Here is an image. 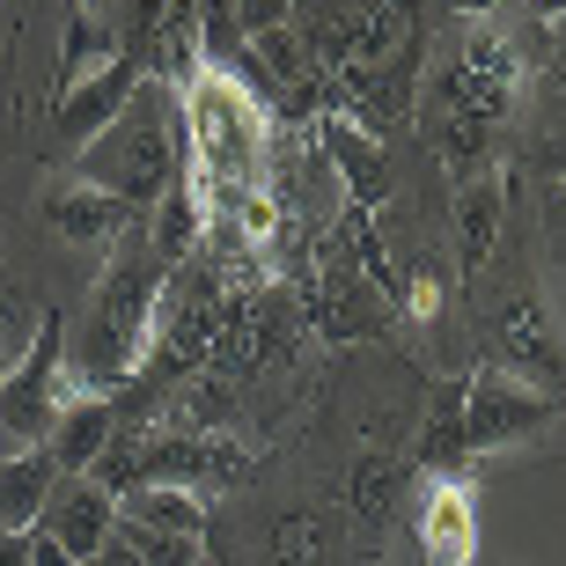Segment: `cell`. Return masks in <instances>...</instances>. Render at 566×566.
<instances>
[{"label": "cell", "mask_w": 566, "mask_h": 566, "mask_svg": "<svg viewBox=\"0 0 566 566\" xmlns=\"http://www.w3.org/2000/svg\"><path fill=\"white\" fill-rule=\"evenodd\" d=\"M163 294H169V265L147 251V243H133V235H126L118 258H111V273L96 280V294H88L82 332L66 338V360H74V382H82V390L118 398V382L140 376L147 346H155Z\"/></svg>", "instance_id": "obj_1"}, {"label": "cell", "mask_w": 566, "mask_h": 566, "mask_svg": "<svg viewBox=\"0 0 566 566\" xmlns=\"http://www.w3.org/2000/svg\"><path fill=\"white\" fill-rule=\"evenodd\" d=\"M177 111H185V169L199 177L207 207L251 191L265 177V155H273V111L258 104L243 82H229L221 66H191L177 82Z\"/></svg>", "instance_id": "obj_2"}, {"label": "cell", "mask_w": 566, "mask_h": 566, "mask_svg": "<svg viewBox=\"0 0 566 566\" xmlns=\"http://www.w3.org/2000/svg\"><path fill=\"white\" fill-rule=\"evenodd\" d=\"M74 177L118 191L133 213H147L177 177H185V111L169 82H140V96L126 104L118 126H104L96 140L74 155Z\"/></svg>", "instance_id": "obj_3"}, {"label": "cell", "mask_w": 566, "mask_h": 566, "mask_svg": "<svg viewBox=\"0 0 566 566\" xmlns=\"http://www.w3.org/2000/svg\"><path fill=\"white\" fill-rule=\"evenodd\" d=\"M74 398H82V382H74V360H66V316L38 310L22 354L0 368V434L15 449H44Z\"/></svg>", "instance_id": "obj_4"}, {"label": "cell", "mask_w": 566, "mask_h": 566, "mask_svg": "<svg viewBox=\"0 0 566 566\" xmlns=\"http://www.w3.org/2000/svg\"><path fill=\"white\" fill-rule=\"evenodd\" d=\"M559 412H566L559 398H545L537 382H523L493 354L463 368V441H471V457H493V449H515V441L545 434Z\"/></svg>", "instance_id": "obj_5"}, {"label": "cell", "mask_w": 566, "mask_h": 566, "mask_svg": "<svg viewBox=\"0 0 566 566\" xmlns=\"http://www.w3.org/2000/svg\"><path fill=\"white\" fill-rule=\"evenodd\" d=\"M390 316L398 310L360 280V265L346 258V243H324V251L310 258V280H302V324H310V332L354 346V338L390 332Z\"/></svg>", "instance_id": "obj_6"}, {"label": "cell", "mask_w": 566, "mask_h": 566, "mask_svg": "<svg viewBox=\"0 0 566 566\" xmlns=\"http://www.w3.org/2000/svg\"><path fill=\"white\" fill-rule=\"evenodd\" d=\"M493 360H507L523 382H537L545 398L566 405V332H559V316H552V302L537 287H515L501 302V316H493Z\"/></svg>", "instance_id": "obj_7"}, {"label": "cell", "mask_w": 566, "mask_h": 566, "mask_svg": "<svg viewBox=\"0 0 566 566\" xmlns=\"http://www.w3.org/2000/svg\"><path fill=\"white\" fill-rule=\"evenodd\" d=\"M140 82H147V60L118 44L96 74H82L66 96H52V133H60L66 147H88L104 126H118V118H126V104L140 96Z\"/></svg>", "instance_id": "obj_8"}, {"label": "cell", "mask_w": 566, "mask_h": 566, "mask_svg": "<svg viewBox=\"0 0 566 566\" xmlns=\"http://www.w3.org/2000/svg\"><path fill=\"white\" fill-rule=\"evenodd\" d=\"M38 213H44V229L60 235V243H74V251H118V243L133 235V221H140L118 191L88 185V177H60V185H44L38 191Z\"/></svg>", "instance_id": "obj_9"}, {"label": "cell", "mask_w": 566, "mask_h": 566, "mask_svg": "<svg viewBox=\"0 0 566 566\" xmlns=\"http://www.w3.org/2000/svg\"><path fill=\"white\" fill-rule=\"evenodd\" d=\"M507 199H515V155H493V163L471 177V185L449 191V213H457V273L479 280L501 251L507 229Z\"/></svg>", "instance_id": "obj_10"}, {"label": "cell", "mask_w": 566, "mask_h": 566, "mask_svg": "<svg viewBox=\"0 0 566 566\" xmlns=\"http://www.w3.org/2000/svg\"><path fill=\"white\" fill-rule=\"evenodd\" d=\"M412 545H420L427 566H471L479 559V493H471V479H420Z\"/></svg>", "instance_id": "obj_11"}, {"label": "cell", "mask_w": 566, "mask_h": 566, "mask_svg": "<svg viewBox=\"0 0 566 566\" xmlns=\"http://www.w3.org/2000/svg\"><path fill=\"white\" fill-rule=\"evenodd\" d=\"M316 147H324V163H332V177L346 185V207H390V191H398V169H390V155H382L376 133H360L354 118H338V111H324L316 118Z\"/></svg>", "instance_id": "obj_12"}, {"label": "cell", "mask_w": 566, "mask_h": 566, "mask_svg": "<svg viewBox=\"0 0 566 566\" xmlns=\"http://www.w3.org/2000/svg\"><path fill=\"white\" fill-rule=\"evenodd\" d=\"M44 537L52 545H66V559L88 566L96 552L111 545V530H118V501H111L96 479H60L52 485V501H44Z\"/></svg>", "instance_id": "obj_13"}, {"label": "cell", "mask_w": 566, "mask_h": 566, "mask_svg": "<svg viewBox=\"0 0 566 566\" xmlns=\"http://www.w3.org/2000/svg\"><path fill=\"white\" fill-rule=\"evenodd\" d=\"M412 457L405 449H390V420H376L368 427V449L354 457V523H360V537H376L390 515H398V501L412 493Z\"/></svg>", "instance_id": "obj_14"}, {"label": "cell", "mask_w": 566, "mask_h": 566, "mask_svg": "<svg viewBox=\"0 0 566 566\" xmlns=\"http://www.w3.org/2000/svg\"><path fill=\"white\" fill-rule=\"evenodd\" d=\"M471 441H463V376L434 382V398L420 412V434H412V471L420 479H471Z\"/></svg>", "instance_id": "obj_15"}, {"label": "cell", "mask_w": 566, "mask_h": 566, "mask_svg": "<svg viewBox=\"0 0 566 566\" xmlns=\"http://www.w3.org/2000/svg\"><path fill=\"white\" fill-rule=\"evenodd\" d=\"M111 434H118V398L82 390V398L60 412V427H52V441H44V457L60 463V479H88L96 457L111 449Z\"/></svg>", "instance_id": "obj_16"}, {"label": "cell", "mask_w": 566, "mask_h": 566, "mask_svg": "<svg viewBox=\"0 0 566 566\" xmlns=\"http://www.w3.org/2000/svg\"><path fill=\"white\" fill-rule=\"evenodd\" d=\"M207 229H213V207H207V191H199V177H177V185L147 207V251L163 258V265H185L199 243H207Z\"/></svg>", "instance_id": "obj_17"}, {"label": "cell", "mask_w": 566, "mask_h": 566, "mask_svg": "<svg viewBox=\"0 0 566 566\" xmlns=\"http://www.w3.org/2000/svg\"><path fill=\"white\" fill-rule=\"evenodd\" d=\"M52 485H60V463L44 457V449L0 457V537H30V530H38Z\"/></svg>", "instance_id": "obj_18"}, {"label": "cell", "mask_w": 566, "mask_h": 566, "mask_svg": "<svg viewBox=\"0 0 566 566\" xmlns=\"http://www.w3.org/2000/svg\"><path fill=\"white\" fill-rule=\"evenodd\" d=\"M118 515H133L147 530H169V537H191V545L213 537V507H207L199 485H140V493L118 501Z\"/></svg>", "instance_id": "obj_19"}, {"label": "cell", "mask_w": 566, "mask_h": 566, "mask_svg": "<svg viewBox=\"0 0 566 566\" xmlns=\"http://www.w3.org/2000/svg\"><path fill=\"white\" fill-rule=\"evenodd\" d=\"M273 566H332V530L316 507H294L273 530Z\"/></svg>", "instance_id": "obj_20"}, {"label": "cell", "mask_w": 566, "mask_h": 566, "mask_svg": "<svg viewBox=\"0 0 566 566\" xmlns=\"http://www.w3.org/2000/svg\"><path fill=\"white\" fill-rule=\"evenodd\" d=\"M111 537L140 552V566H207V545L169 537V530H147V523H133V515H118V530H111Z\"/></svg>", "instance_id": "obj_21"}, {"label": "cell", "mask_w": 566, "mask_h": 566, "mask_svg": "<svg viewBox=\"0 0 566 566\" xmlns=\"http://www.w3.org/2000/svg\"><path fill=\"white\" fill-rule=\"evenodd\" d=\"M398 310L412 316V324H441V310H449V273H441V265H412Z\"/></svg>", "instance_id": "obj_22"}, {"label": "cell", "mask_w": 566, "mask_h": 566, "mask_svg": "<svg viewBox=\"0 0 566 566\" xmlns=\"http://www.w3.org/2000/svg\"><path fill=\"white\" fill-rule=\"evenodd\" d=\"M163 15H169V0H126V52L147 60V44H155V30H163Z\"/></svg>", "instance_id": "obj_23"}, {"label": "cell", "mask_w": 566, "mask_h": 566, "mask_svg": "<svg viewBox=\"0 0 566 566\" xmlns=\"http://www.w3.org/2000/svg\"><path fill=\"white\" fill-rule=\"evenodd\" d=\"M235 8V30H243V44L258 38V30H273V22H294V0H229Z\"/></svg>", "instance_id": "obj_24"}, {"label": "cell", "mask_w": 566, "mask_h": 566, "mask_svg": "<svg viewBox=\"0 0 566 566\" xmlns=\"http://www.w3.org/2000/svg\"><path fill=\"white\" fill-rule=\"evenodd\" d=\"M30 566H74V559H66V545H52L44 530H30Z\"/></svg>", "instance_id": "obj_25"}, {"label": "cell", "mask_w": 566, "mask_h": 566, "mask_svg": "<svg viewBox=\"0 0 566 566\" xmlns=\"http://www.w3.org/2000/svg\"><path fill=\"white\" fill-rule=\"evenodd\" d=\"M88 566H140V552H133V545H118V537H111V545L96 552V559H88Z\"/></svg>", "instance_id": "obj_26"}, {"label": "cell", "mask_w": 566, "mask_h": 566, "mask_svg": "<svg viewBox=\"0 0 566 566\" xmlns=\"http://www.w3.org/2000/svg\"><path fill=\"white\" fill-rule=\"evenodd\" d=\"M449 8H457L463 22H485V15H493V8H507V0H449Z\"/></svg>", "instance_id": "obj_27"}, {"label": "cell", "mask_w": 566, "mask_h": 566, "mask_svg": "<svg viewBox=\"0 0 566 566\" xmlns=\"http://www.w3.org/2000/svg\"><path fill=\"white\" fill-rule=\"evenodd\" d=\"M530 15L545 22V30H559V22H566V0H530Z\"/></svg>", "instance_id": "obj_28"}, {"label": "cell", "mask_w": 566, "mask_h": 566, "mask_svg": "<svg viewBox=\"0 0 566 566\" xmlns=\"http://www.w3.org/2000/svg\"><path fill=\"white\" fill-rule=\"evenodd\" d=\"M0 566H30V537H0Z\"/></svg>", "instance_id": "obj_29"}, {"label": "cell", "mask_w": 566, "mask_h": 566, "mask_svg": "<svg viewBox=\"0 0 566 566\" xmlns=\"http://www.w3.org/2000/svg\"><path fill=\"white\" fill-rule=\"evenodd\" d=\"M8 302H15V273H8V243H0V316H8Z\"/></svg>", "instance_id": "obj_30"}, {"label": "cell", "mask_w": 566, "mask_h": 566, "mask_svg": "<svg viewBox=\"0 0 566 566\" xmlns=\"http://www.w3.org/2000/svg\"><path fill=\"white\" fill-rule=\"evenodd\" d=\"M66 15H88V22H104V0H66Z\"/></svg>", "instance_id": "obj_31"}, {"label": "cell", "mask_w": 566, "mask_h": 566, "mask_svg": "<svg viewBox=\"0 0 566 566\" xmlns=\"http://www.w3.org/2000/svg\"><path fill=\"white\" fill-rule=\"evenodd\" d=\"M552 177H559V191H566V147H559V155H552Z\"/></svg>", "instance_id": "obj_32"}]
</instances>
